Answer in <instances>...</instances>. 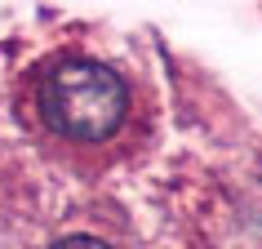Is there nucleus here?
Here are the masks:
<instances>
[{
  "instance_id": "obj_1",
  "label": "nucleus",
  "mask_w": 262,
  "mask_h": 249,
  "mask_svg": "<svg viewBox=\"0 0 262 249\" xmlns=\"http://www.w3.org/2000/svg\"><path fill=\"white\" fill-rule=\"evenodd\" d=\"M124 107H129L124 80L102 63L67 58L40 76V116L67 138L98 142L116 134V125L124 120Z\"/></svg>"
},
{
  "instance_id": "obj_2",
  "label": "nucleus",
  "mask_w": 262,
  "mask_h": 249,
  "mask_svg": "<svg viewBox=\"0 0 262 249\" xmlns=\"http://www.w3.org/2000/svg\"><path fill=\"white\" fill-rule=\"evenodd\" d=\"M54 249H107V245L94 240V236H67V240H58Z\"/></svg>"
}]
</instances>
